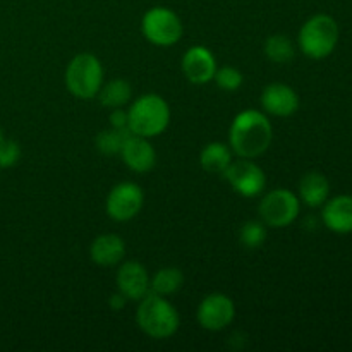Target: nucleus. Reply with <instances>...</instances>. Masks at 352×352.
Listing matches in <instances>:
<instances>
[{"mask_svg":"<svg viewBox=\"0 0 352 352\" xmlns=\"http://www.w3.org/2000/svg\"><path fill=\"white\" fill-rule=\"evenodd\" d=\"M127 136H129V131H120L110 127V129L102 131L96 136V148H98L100 153L107 155V157L120 155V150H122V144Z\"/></svg>","mask_w":352,"mask_h":352,"instance_id":"4be33fe9","label":"nucleus"},{"mask_svg":"<svg viewBox=\"0 0 352 352\" xmlns=\"http://www.w3.org/2000/svg\"><path fill=\"white\" fill-rule=\"evenodd\" d=\"M126 256V243L117 234H102L89 248V258L100 267H116Z\"/></svg>","mask_w":352,"mask_h":352,"instance_id":"2eb2a0df","label":"nucleus"},{"mask_svg":"<svg viewBox=\"0 0 352 352\" xmlns=\"http://www.w3.org/2000/svg\"><path fill=\"white\" fill-rule=\"evenodd\" d=\"M124 164L136 174H146L157 164V151L148 138L129 133L120 150Z\"/></svg>","mask_w":352,"mask_h":352,"instance_id":"ddd939ff","label":"nucleus"},{"mask_svg":"<svg viewBox=\"0 0 352 352\" xmlns=\"http://www.w3.org/2000/svg\"><path fill=\"white\" fill-rule=\"evenodd\" d=\"M126 302H127L126 296L120 294L119 291H117L116 294H113L112 298H110V306H112V309H116V311H119V309H122L124 306H126Z\"/></svg>","mask_w":352,"mask_h":352,"instance_id":"bb28decb","label":"nucleus"},{"mask_svg":"<svg viewBox=\"0 0 352 352\" xmlns=\"http://www.w3.org/2000/svg\"><path fill=\"white\" fill-rule=\"evenodd\" d=\"M232 160L230 146L226 143H220V141L208 143L199 153V165L208 174H223V170L229 167Z\"/></svg>","mask_w":352,"mask_h":352,"instance_id":"a211bd4d","label":"nucleus"},{"mask_svg":"<svg viewBox=\"0 0 352 352\" xmlns=\"http://www.w3.org/2000/svg\"><path fill=\"white\" fill-rule=\"evenodd\" d=\"M103 65L93 54H79L69 62L65 69V86L72 96L79 100H91L103 86Z\"/></svg>","mask_w":352,"mask_h":352,"instance_id":"20e7f679","label":"nucleus"},{"mask_svg":"<svg viewBox=\"0 0 352 352\" xmlns=\"http://www.w3.org/2000/svg\"><path fill=\"white\" fill-rule=\"evenodd\" d=\"M144 203V192L134 182H120L113 186L107 196V213L116 222H129L141 212Z\"/></svg>","mask_w":352,"mask_h":352,"instance_id":"1a4fd4ad","label":"nucleus"},{"mask_svg":"<svg viewBox=\"0 0 352 352\" xmlns=\"http://www.w3.org/2000/svg\"><path fill=\"white\" fill-rule=\"evenodd\" d=\"M182 285H184V274L175 267H167L158 270L155 277L151 278L150 292L167 298V296L181 291Z\"/></svg>","mask_w":352,"mask_h":352,"instance_id":"aec40b11","label":"nucleus"},{"mask_svg":"<svg viewBox=\"0 0 352 352\" xmlns=\"http://www.w3.org/2000/svg\"><path fill=\"white\" fill-rule=\"evenodd\" d=\"M96 96L105 109H124L133 100V88L126 79H112L107 85L103 82L102 89Z\"/></svg>","mask_w":352,"mask_h":352,"instance_id":"6ab92c4d","label":"nucleus"},{"mask_svg":"<svg viewBox=\"0 0 352 352\" xmlns=\"http://www.w3.org/2000/svg\"><path fill=\"white\" fill-rule=\"evenodd\" d=\"M196 318H198L201 329L210 330V332H220L234 322L236 306L229 296L222 294V292H213L199 302Z\"/></svg>","mask_w":352,"mask_h":352,"instance_id":"9d476101","label":"nucleus"},{"mask_svg":"<svg viewBox=\"0 0 352 352\" xmlns=\"http://www.w3.org/2000/svg\"><path fill=\"white\" fill-rule=\"evenodd\" d=\"M301 203L292 191L284 188L272 189L263 196L260 201L258 212H260L261 222L272 229H282L289 227L299 215Z\"/></svg>","mask_w":352,"mask_h":352,"instance_id":"0eeeda50","label":"nucleus"},{"mask_svg":"<svg viewBox=\"0 0 352 352\" xmlns=\"http://www.w3.org/2000/svg\"><path fill=\"white\" fill-rule=\"evenodd\" d=\"M136 320L140 329L148 337L157 340L172 337L179 330V325H181L177 309L164 296L153 294V292H148L140 301Z\"/></svg>","mask_w":352,"mask_h":352,"instance_id":"7ed1b4c3","label":"nucleus"},{"mask_svg":"<svg viewBox=\"0 0 352 352\" xmlns=\"http://www.w3.org/2000/svg\"><path fill=\"white\" fill-rule=\"evenodd\" d=\"M267 226L258 220H250L239 230V243L248 250H258L267 241Z\"/></svg>","mask_w":352,"mask_h":352,"instance_id":"5701e85b","label":"nucleus"},{"mask_svg":"<svg viewBox=\"0 0 352 352\" xmlns=\"http://www.w3.org/2000/svg\"><path fill=\"white\" fill-rule=\"evenodd\" d=\"M150 275L140 261H126L116 275L117 291L126 296L127 301H141L150 292Z\"/></svg>","mask_w":352,"mask_h":352,"instance_id":"9b49d317","label":"nucleus"},{"mask_svg":"<svg viewBox=\"0 0 352 352\" xmlns=\"http://www.w3.org/2000/svg\"><path fill=\"white\" fill-rule=\"evenodd\" d=\"M222 175L232 186L234 191L244 198H254V196L261 195L267 186V175H265L263 168L254 164L251 158L232 160Z\"/></svg>","mask_w":352,"mask_h":352,"instance_id":"6e6552de","label":"nucleus"},{"mask_svg":"<svg viewBox=\"0 0 352 352\" xmlns=\"http://www.w3.org/2000/svg\"><path fill=\"white\" fill-rule=\"evenodd\" d=\"M330 184L327 177L320 172H308L299 181V196L305 205L316 208V206L325 205L327 198H329Z\"/></svg>","mask_w":352,"mask_h":352,"instance_id":"f3484780","label":"nucleus"},{"mask_svg":"<svg viewBox=\"0 0 352 352\" xmlns=\"http://www.w3.org/2000/svg\"><path fill=\"white\" fill-rule=\"evenodd\" d=\"M265 55L268 60L275 62V64H289L294 58L296 48L292 45L291 38L285 34H272L265 41Z\"/></svg>","mask_w":352,"mask_h":352,"instance_id":"412c9836","label":"nucleus"},{"mask_svg":"<svg viewBox=\"0 0 352 352\" xmlns=\"http://www.w3.org/2000/svg\"><path fill=\"white\" fill-rule=\"evenodd\" d=\"M274 127L260 110H243L234 117L229 129V146L239 158H258L270 148Z\"/></svg>","mask_w":352,"mask_h":352,"instance_id":"f257e3e1","label":"nucleus"},{"mask_svg":"<svg viewBox=\"0 0 352 352\" xmlns=\"http://www.w3.org/2000/svg\"><path fill=\"white\" fill-rule=\"evenodd\" d=\"M181 17L167 7H153L141 19V33L157 47H172L182 38Z\"/></svg>","mask_w":352,"mask_h":352,"instance_id":"423d86ee","label":"nucleus"},{"mask_svg":"<svg viewBox=\"0 0 352 352\" xmlns=\"http://www.w3.org/2000/svg\"><path fill=\"white\" fill-rule=\"evenodd\" d=\"M261 107L268 116L291 117L299 109V96L289 85L272 82L261 93Z\"/></svg>","mask_w":352,"mask_h":352,"instance_id":"4468645a","label":"nucleus"},{"mask_svg":"<svg viewBox=\"0 0 352 352\" xmlns=\"http://www.w3.org/2000/svg\"><path fill=\"white\" fill-rule=\"evenodd\" d=\"M129 133L151 140L160 136L170 122V107L160 95L148 93L134 100L127 109Z\"/></svg>","mask_w":352,"mask_h":352,"instance_id":"f03ea898","label":"nucleus"},{"mask_svg":"<svg viewBox=\"0 0 352 352\" xmlns=\"http://www.w3.org/2000/svg\"><path fill=\"white\" fill-rule=\"evenodd\" d=\"M323 222L327 229L337 234L352 232V196L342 195L327 201L323 208Z\"/></svg>","mask_w":352,"mask_h":352,"instance_id":"dca6fc26","label":"nucleus"},{"mask_svg":"<svg viewBox=\"0 0 352 352\" xmlns=\"http://www.w3.org/2000/svg\"><path fill=\"white\" fill-rule=\"evenodd\" d=\"M339 26L327 14H316L302 24L299 31V47L309 58H325L336 50Z\"/></svg>","mask_w":352,"mask_h":352,"instance_id":"39448f33","label":"nucleus"},{"mask_svg":"<svg viewBox=\"0 0 352 352\" xmlns=\"http://www.w3.org/2000/svg\"><path fill=\"white\" fill-rule=\"evenodd\" d=\"M110 127L120 131H129V119H127V110L112 109L110 113Z\"/></svg>","mask_w":352,"mask_h":352,"instance_id":"a878e982","label":"nucleus"},{"mask_svg":"<svg viewBox=\"0 0 352 352\" xmlns=\"http://www.w3.org/2000/svg\"><path fill=\"white\" fill-rule=\"evenodd\" d=\"M213 81L217 82L220 89L223 91H237V89L243 86L244 76L239 69L232 67V65H223V67H217L215 76H213Z\"/></svg>","mask_w":352,"mask_h":352,"instance_id":"b1692460","label":"nucleus"},{"mask_svg":"<svg viewBox=\"0 0 352 352\" xmlns=\"http://www.w3.org/2000/svg\"><path fill=\"white\" fill-rule=\"evenodd\" d=\"M3 140H6V136H3V131L2 129H0V143H2V141Z\"/></svg>","mask_w":352,"mask_h":352,"instance_id":"cd10ccee","label":"nucleus"},{"mask_svg":"<svg viewBox=\"0 0 352 352\" xmlns=\"http://www.w3.org/2000/svg\"><path fill=\"white\" fill-rule=\"evenodd\" d=\"M21 158V146L14 140H3L0 143V168H9L19 162Z\"/></svg>","mask_w":352,"mask_h":352,"instance_id":"393cba45","label":"nucleus"},{"mask_svg":"<svg viewBox=\"0 0 352 352\" xmlns=\"http://www.w3.org/2000/svg\"><path fill=\"white\" fill-rule=\"evenodd\" d=\"M0 170H2V168H0Z\"/></svg>","mask_w":352,"mask_h":352,"instance_id":"c85d7f7f","label":"nucleus"},{"mask_svg":"<svg viewBox=\"0 0 352 352\" xmlns=\"http://www.w3.org/2000/svg\"><path fill=\"white\" fill-rule=\"evenodd\" d=\"M182 72L192 85H206L213 81L217 72V60L212 52L203 45H195L182 55Z\"/></svg>","mask_w":352,"mask_h":352,"instance_id":"f8f14e48","label":"nucleus"}]
</instances>
